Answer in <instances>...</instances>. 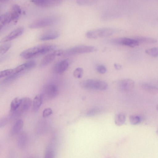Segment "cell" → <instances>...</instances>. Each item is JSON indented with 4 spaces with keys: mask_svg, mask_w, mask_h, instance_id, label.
Returning a JSON list of instances; mask_svg holds the SVG:
<instances>
[{
    "mask_svg": "<svg viewBox=\"0 0 158 158\" xmlns=\"http://www.w3.org/2000/svg\"><path fill=\"white\" fill-rule=\"evenodd\" d=\"M44 100L41 94L36 95L33 99V107L35 111H37L41 106Z\"/></svg>",
    "mask_w": 158,
    "mask_h": 158,
    "instance_id": "cell-16",
    "label": "cell"
},
{
    "mask_svg": "<svg viewBox=\"0 0 158 158\" xmlns=\"http://www.w3.org/2000/svg\"><path fill=\"white\" fill-rule=\"evenodd\" d=\"M13 69H9L0 71V79L2 77L9 76L12 73Z\"/></svg>",
    "mask_w": 158,
    "mask_h": 158,
    "instance_id": "cell-29",
    "label": "cell"
},
{
    "mask_svg": "<svg viewBox=\"0 0 158 158\" xmlns=\"http://www.w3.org/2000/svg\"><path fill=\"white\" fill-rule=\"evenodd\" d=\"M52 111L50 108L45 109L43 111V116L44 118H46L50 115L52 113Z\"/></svg>",
    "mask_w": 158,
    "mask_h": 158,
    "instance_id": "cell-32",
    "label": "cell"
},
{
    "mask_svg": "<svg viewBox=\"0 0 158 158\" xmlns=\"http://www.w3.org/2000/svg\"><path fill=\"white\" fill-rule=\"evenodd\" d=\"M56 56H57V55L55 51L52 52L48 54L42 60L40 66H44L47 65L53 60Z\"/></svg>",
    "mask_w": 158,
    "mask_h": 158,
    "instance_id": "cell-15",
    "label": "cell"
},
{
    "mask_svg": "<svg viewBox=\"0 0 158 158\" xmlns=\"http://www.w3.org/2000/svg\"><path fill=\"white\" fill-rule=\"evenodd\" d=\"M118 31V30L113 28L104 27L93 30L88 31L86 37L89 39H96L108 36Z\"/></svg>",
    "mask_w": 158,
    "mask_h": 158,
    "instance_id": "cell-2",
    "label": "cell"
},
{
    "mask_svg": "<svg viewBox=\"0 0 158 158\" xmlns=\"http://www.w3.org/2000/svg\"><path fill=\"white\" fill-rule=\"evenodd\" d=\"M83 74V69L80 67L76 68L74 71L73 75L74 77L77 78H81Z\"/></svg>",
    "mask_w": 158,
    "mask_h": 158,
    "instance_id": "cell-28",
    "label": "cell"
},
{
    "mask_svg": "<svg viewBox=\"0 0 158 158\" xmlns=\"http://www.w3.org/2000/svg\"><path fill=\"white\" fill-rule=\"evenodd\" d=\"M21 98H16L14 99L12 101L10 104V113L15 111L19 106Z\"/></svg>",
    "mask_w": 158,
    "mask_h": 158,
    "instance_id": "cell-20",
    "label": "cell"
},
{
    "mask_svg": "<svg viewBox=\"0 0 158 158\" xmlns=\"http://www.w3.org/2000/svg\"><path fill=\"white\" fill-rule=\"evenodd\" d=\"M142 88L147 91L156 92L158 90V87L150 84L144 83L141 85Z\"/></svg>",
    "mask_w": 158,
    "mask_h": 158,
    "instance_id": "cell-21",
    "label": "cell"
},
{
    "mask_svg": "<svg viewBox=\"0 0 158 158\" xmlns=\"http://www.w3.org/2000/svg\"><path fill=\"white\" fill-rule=\"evenodd\" d=\"M19 14L12 11L5 13L0 16V22L5 24L18 19Z\"/></svg>",
    "mask_w": 158,
    "mask_h": 158,
    "instance_id": "cell-11",
    "label": "cell"
},
{
    "mask_svg": "<svg viewBox=\"0 0 158 158\" xmlns=\"http://www.w3.org/2000/svg\"><path fill=\"white\" fill-rule=\"evenodd\" d=\"M9 0H0V2H7Z\"/></svg>",
    "mask_w": 158,
    "mask_h": 158,
    "instance_id": "cell-36",
    "label": "cell"
},
{
    "mask_svg": "<svg viewBox=\"0 0 158 158\" xmlns=\"http://www.w3.org/2000/svg\"><path fill=\"white\" fill-rule=\"evenodd\" d=\"M126 120V116L123 113H120L117 114L115 117V123L118 126L122 125L125 123Z\"/></svg>",
    "mask_w": 158,
    "mask_h": 158,
    "instance_id": "cell-18",
    "label": "cell"
},
{
    "mask_svg": "<svg viewBox=\"0 0 158 158\" xmlns=\"http://www.w3.org/2000/svg\"><path fill=\"white\" fill-rule=\"evenodd\" d=\"M35 62L31 60L19 65L13 69L12 73L10 74L15 76L17 74L25 70H30L33 68L35 66Z\"/></svg>",
    "mask_w": 158,
    "mask_h": 158,
    "instance_id": "cell-9",
    "label": "cell"
},
{
    "mask_svg": "<svg viewBox=\"0 0 158 158\" xmlns=\"http://www.w3.org/2000/svg\"><path fill=\"white\" fill-rule=\"evenodd\" d=\"M24 31V28L20 27L14 30L3 37L0 41V43H4L12 40L22 35Z\"/></svg>",
    "mask_w": 158,
    "mask_h": 158,
    "instance_id": "cell-10",
    "label": "cell"
},
{
    "mask_svg": "<svg viewBox=\"0 0 158 158\" xmlns=\"http://www.w3.org/2000/svg\"><path fill=\"white\" fill-rule=\"evenodd\" d=\"M53 44H39L29 48L22 52L20 56L25 59H29L44 55L55 49Z\"/></svg>",
    "mask_w": 158,
    "mask_h": 158,
    "instance_id": "cell-1",
    "label": "cell"
},
{
    "mask_svg": "<svg viewBox=\"0 0 158 158\" xmlns=\"http://www.w3.org/2000/svg\"><path fill=\"white\" fill-rule=\"evenodd\" d=\"M8 118L6 117L2 118L0 119V127L4 126L6 124Z\"/></svg>",
    "mask_w": 158,
    "mask_h": 158,
    "instance_id": "cell-34",
    "label": "cell"
},
{
    "mask_svg": "<svg viewBox=\"0 0 158 158\" xmlns=\"http://www.w3.org/2000/svg\"><path fill=\"white\" fill-rule=\"evenodd\" d=\"M12 11L20 15L21 14L22 11L20 6L14 4L12 5Z\"/></svg>",
    "mask_w": 158,
    "mask_h": 158,
    "instance_id": "cell-33",
    "label": "cell"
},
{
    "mask_svg": "<svg viewBox=\"0 0 158 158\" xmlns=\"http://www.w3.org/2000/svg\"><path fill=\"white\" fill-rule=\"evenodd\" d=\"M82 88L88 89L104 90L107 89L108 84L105 82L99 80L89 79L81 83Z\"/></svg>",
    "mask_w": 158,
    "mask_h": 158,
    "instance_id": "cell-3",
    "label": "cell"
},
{
    "mask_svg": "<svg viewBox=\"0 0 158 158\" xmlns=\"http://www.w3.org/2000/svg\"><path fill=\"white\" fill-rule=\"evenodd\" d=\"M55 155V152L53 148H48L45 153V158H52L54 157Z\"/></svg>",
    "mask_w": 158,
    "mask_h": 158,
    "instance_id": "cell-27",
    "label": "cell"
},
{
    "mask_svg": "<svg viewBox=\"0 0 158 158\" xmlns=\"http://www.w3.org/2000/svg\"><path fill=\"white\" fill-rule=\"evenodd\" d=\"M145 52L150 56L156 57L158 56V49L156 47L148 49L145 50Z\"/></svg>",
    "mask_w": 158,
    "mask_h": 158,
    "instance_id": "cell-26",
    "label": "cell"
},
{
    "mask_svg": "<svg viewBox=\"0 0 158 158\" xmlns=\"http://www.w3.org/2000/svg\"><path fill=\"white\" fill-rule=\"evenodd\" d=\"M11 46V43L3 44L0 45V56L5 54Z\"/></svg>",
    "mask_w": 158,
    "mask_h": 158,
    "instance_id": "cell-22",
    "label": "cell"
},
{
    "mask_svg": "<svg viewBox=\"0 0 158 158\" xmlns=\"http://www.w3.org/2000/svg\"><path fill=\"white\" fill-rule=\"evenodd\" d=\"M55 19L52 17H46L41 18L31 23L28 26L31 29H37L44 27L53 24Z\"/></svg>",
    "mask_w": 158,
    "mask_h": 158,
    "instance_id": "cell-7",
    "label": "cell"
},
{
    "mask_svg": "<svg viewBox=\"0 0 158 158\" xmlns=\"http://www.w3.org/2000/svg\"><path fill=\"white\" fill-rule=\"evenodd\" d=\"M97 71L101 74H104L106 71V69L105 66L102 65L98 66L96 68Z\"/></svg>",
    "mask_w": 158,
    "mask_h": 158,
    "instance_id": "cell-31",
    "label": "cell"
},
{
    "mask_svg": "<svg viewBox=\"0 0 158 158\" xmlns=\"http://www.w3.org/2000/svg\"><path fill=\"white\" fill-rule=\"evenodd\" d=\"M2 25H0V31L2 29Z\"/></svg>",
    "mask_w": 158,
    "mask_h": 158,
    "instance_id": "cell-37",
    "label": "cell"
},
{
    "mask_svg": "<svg viewBox=\"0 0 158 158\" xmlns=\"http://www.w3.org/2000/svg\"><path fill=\"white\" fill-rule=\"evenodd\" d=\"M32 103V100L29 98L25 97L21 98L19 106L15 111L10 113L11 116L15 117L20 116L30 108Z\"/></svg>",
    "mask_w": 158,
    "mask_h": 158,
    "instance_id": "cell-6",
    "label": "cell"
},
{
    "mask_svg": "<svg viewBox=\"0 0 158 158\" xmlns=\"http://www.w3.org/2000/svg\"><path fill=\"white\" fill-rule=\"evenodd\" d=\"M18 141V145L19 147L21 148L24 147L27 141L26 135L24 133L22 134L19 136Z\"/></svg>",
    "mask_w": 158,
    "mask_h": 158,
    "instance_id": "cell-23",
    "label": "cell"
},
{
    "mask_svg": "<svg viewBox=\"0 0 158 158\" xmlns=\"http://www.w3.org/2000/svg\"><path fill=\"white\" fill-rule=\"evenodd\" d=\"M134 39L139 44H153L157 43V40L155 39L146 37L138 36L135 37Z\"/></svg>",
    "mask_w": 158,
    "mask_h": 158,
    "instance_id": "cell-17",
    "label": "cell"
},
{
    "mask_svg": "<svg viewBox=\"0 0 158 158\" xmlns=\"http://www.w3.org/2000/svg\"><path fill=\"white\" fill-rule=\"evenodd\" d=\"M135 82L130 79H123L119 81L118 85L120 89L124 91H127L132 89L134 87Z\"/></svg>",
    "mask_w": 158,
    "mask_h": 158,
    "instance_id": "cell-13",
    "label": "cell"
},
{
    "mask_svg": "<svg viewBox=\"0 0 158 158\" xmlns=\"http://www.w3.org/2000/svg\"><path fill=\"white\" fill-rule=\"evenodd\" d=\"M59 91L57 86L53 84H48L44 85L41 93L43 99L50 100L56 97Z\"/></svg>",
    "mask_w": 158,
    "mask_h": 158,
    "instance_id": "cell-5",
    "label": "cell"
},
{
    "mask_svg": "<svg viewBox=\"0 0 158 158\" xmlns=\"http://www.w3.org/2000/svg\"><path fill=\"white\" fill-rule=\"evenodd\" d=\"M60 35L59 32L55 30H51L47 31L42 35L39 37V40L41 41H47L55 39Z\"/></svg>",
    "mask_w": 158,
    "mask_h": 158,
    "instance_id": "cell-14",
    "label": "cell"
},
{
    "mask_svg": "<svg viewBox=\"0 0 158 158\" xmlns=\"http://www.w3.org/2000/svg\"><path fill=\"white\" fill-rule=\"evenodd\" d=\"M141 120L140 117L137 115H131L129 117L130 122L132 125H136L139 124Z\"/></svg>",
    "mask_w": 158,
    "mask_h": 158,
    "instance_id": "cell-24",
    "label": "cell"
},
{
    "mask_svg": "<svg viewBox=\"0 0 158 158\" xmlns=\"http://www.w3.org/2000/svg\"><path fill=\"white\" fill-rule=\"evenodd\" d=\"M111 41L113 44L124 45L131 47H134L138 45V42L135 39L127 38H119L113 39Z\"/></svg>",
    "mask_w": 158,
    "mask_h": 158,
    "instance_id": "cell-8",
    "label": "cell"
},
{
    "mask_svg": "<svg viewBox=\"0 0 158 158\" xmlns=\"http://www.w3.org/2000/svg\"><path fill=\"white\" fill-rule=\"evenodd\" d=\"M97 50V48L94 46L80 45L73 47L63 51V55L66 56H71L92 52Z\"/></svg>",
    "mask_w": 158,
    "mask_h": 158,
    "instance_id": "cell-4",
    "label": "cell"
},
{
    "mask_svg": "<svg viewBox=\"0 0 158 158\" xmlns=\"http://www.w3.org/2000/svg\"><path fill=\"white\" fill-rule=\"evenodd\" d=\"M114 66L115 68L117 70H119L122 68V66L120 64H114Z\"/></svg>",
    "mask_w": 158,
    "mask_h": 158,
    "instance_id": "cell-35",
    "label": "cell"
},
{
    "mask_svg": "<svg viewBox=\"0 0 158 158\" xmlns=\"http://www.w3.org/2000/svg\"><path fill=\"white\" fill-rule=\"evenodd\" d=\"M69 62L66 60H61L54 66L53 72L57 74H60L64 73L68 68Z\"/></svg>",
    "mask_w": 158,
    "mask_h": 158,
    "instance_id": "cell-12",
    "label": "cell"
},
{
    "mask_svg": "<svg viewBox=\"0 0 158 158\" xmlns=\"http://www.w3.org/2000/svg\"><path fill=\"white\" fill-rule=\"evenodd\" d=\"M76 2L78 4L83 6L92 5L96 2V0H76Z\"/></svg>",
    "mask_w": 158,
    "mask_h": 158,
    "instance_id": "cell-25",
    "label": "cell"
},
{
    "mask_svg": "<svg viewBox=\"0 0 158 158\" xmlns=\"http://www.w3.org/2000/svg\"><path fill=\"white\" fill-rule=\"evenodd\" d=\"M23 125L22 119H19L15 123L12 129V133L16 134L19 133L22 129Z\"/></svg>",
    "mask_w": 158,
    "mask_h": 158,
    "instance_id": "cell-19",
    "label": "cell"
},
{
    "mask_svg": "<svg viewBox=\"0 0 158 158\" xmlns=\"http://www.w3.org/2000/svg\"><path fill=\"white\" fill-rule=\"evenodd\" d=\"M101 111L98 108H95L90 110L87 113V115L89 116H93L98 114Z\"/></svg>",
    "mask_w": 158,
    "mask_h": 158,
    "instance_id": "cell-30",
    "label": "cell"
}]
</instances>
